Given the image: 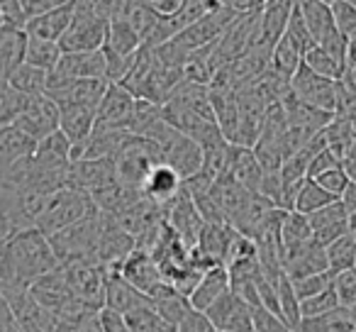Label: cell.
Wrapping results in <instances>:
<instances>
[{
  "mask_svg": "<svg viewBox=\"0 0 356 332\" xmlns=\"http://www.w3.org/2000/svg\"><path fill=\"white\" fill-rule=\"evenodd\" d=\"M332 288L339 298L341 308H351L356 303V269H344L332 276Z\"/></svg>",
  "mask_w": 356,
  "mask_h": 332,
  "instance_id": "44",
  "label": "cell"
},
{
  "mask_svg": "<svg viewBox=\"0 0 356 332\" xmlns=\"http://www.w3.org/2000/svg\"><path fill=\"white\" fill-rule=\"evenodd\" d=\"M108 84L110 81H105V79H76V81H66V84H61V86H54V88L47 90V95H49L59 108L61 105L98 108Z\"/></svg>",
  "mask_w": 356,
  "mask_h": 332,
  "instance_id": "16",
  "label": "cell"
},
{
  "mask_svg": "<svg viewBox=\"0 0 356 332\" xmlns=\"http://www.w3.org/2000/svg\"><path fill=\"white\" fill-rule=\"evenodd\" d=\"M296 3L298 0H264L259 10V42L273 47L281 40Z\"/></svg>",
  "mask_w": 356,
  "mask_h": 332,
  "instance_id": "22",
  "label": "cell"
},
{
  "mask_svg": "<svg viewBox=\"0 0 356 332\" xmlns=\"http://www.w3.org/2000/svg\"><path fill=\"white\" fill-rule=\"evenodd\" d=\"M291 93L298 100L312 105V108H320L325 113L334 115L337 110V81L325 79V76L315 74L307 64H302L296 69V74L291 76Z\"/></svg>",
  "mask_w": 356,
  "mask_h": 332,
  "instance_id": "6",
  "label": "cell"
},
{
  "mask_svg": "<svg viewBox=\"0 0 356 332\" xmlns=\"http://www.w3.org/2000/svg\"><path fill=\"white\" fill-rule=\"evenodd\" d=\"M161 115L178 132L195 139L200 144V149L225 142V134L220 132L218 122H215L210 90L205 84L184 79L178 84V88L168 95L166 103L161 105Z\"/></svg>",
  "mask_w": 356,
  "mask_h": 332,
  "instance_id": "1",
  "label": "cell"
},
{
  "mask_svg": "<svg viewBox=\"0 0 356 332\" xmlns=\"http://www.w3.org/2000/svg\"><path fill=\"white\" fill-rule=\"evenodd\" d=\"M95 210L98 208H95L93 198H90L88 193L64 186V189L54 191V193L47 198L44 210H42L40 220H37V230L44 232L47 237H51V235L59 232V230L83 220L86 215H93Z\"/></svg>",
  "mask_w": 356,
  "mask_h": 332,
  "instance_id": "4",
  "label": "cell"
},
{
  "mask_svg": "<svg viewBox=\"0 0 356 332\" xmlns=\"http://www.w3.org/2000/svg\"><path fill=\"white\" fill-rule=\"evenodd\" d=\"M149 303H152L154 310H156L159 315H161L163 320L173 327V330L178 327V322L184 320V317L193 310L188 296H184L181 291H176L171 283H161V286L149 296Z\"/></svg>",
  "mask_w": 356,
  "mask_h": 332,
  "instance_id": "27",
  "label": "cell"
},
{
  "mask_svg": "<svg viewBox=\"0 0 356 332\" xmlns=\"http://www.w3.org/2000/svg\"><path fill=\"white\" fill-rule=\"evenodd\" d=\"M322 3H332V0H322Z\"/></svg>",
  "mask_w": 356,
  "mask_h": 332,
  "instance_id": "62",
  "label": "cell"
},
{
  "mask_svg": "<svg viewBox=\"0 0 356 332\" xmlns=\"http://www.w3.org/2000/svg\"><path fill=\"white\" fill-rule=\"evenodd\" d=\"M252 332H291L278 313L264 306H252Z\"/></svg>",
  "mask_w": 356,
  "mask_h": 332,
  "instance_id": "46",
  "label": "cell"
},
{
  "mask_svg": "<svg viewBox=\"0 0 356 332\" xmlns=\"http://www.w3.org/2000/svg\"><path fill=\"white\" fill-rule=\"evenodd\" d=\"M124 322H127L129 332H176L156 310H154L152 303H144V306L124 313Z\"/></svg>",
  "mask_w": 356,
  "mask_h": 332,
  "instance_id": "38",
  "label": "cell"
},
{
  "mask_svg": "<svg viewBox=\"0 0 356 332\" xmlns=\"http://www.w3.org/2000/svg\"><path fill=\"white\" fill-rule=\"evenodd\" d=\"M327 254V267L330 271H344V269H351L356 264V239L351 232L341 235V237L332 239L325 247Z\"/></svg>",
  "mask_w": 356,
  "mask_h": 332,
  "instance_id": "39",
  "label": "cell"
},
{
  "mask_svg": "<svg viewBox=\"0 0 356 332\" xmlns=\"http://www.w3.org/2000/svg\"><path fill=\"white\" fill-rule=\"evenodd\" d=\"M330 8L337 30L344 37H356V6H351L346 0H332Z\"/></svg>",
  "mask_w": 356,
  "mask_h": 332,
  "instance_id": "47",
  "label": "cell"
},
{
  "mask_svg": "<svg viewBox=\"0 0 356 332\" xmlns=\"http://www.w3.org/2000/svg\"><path fill=\"white\" fill-rule=\"evenodd\" d=\"M108 37V20L90 13H81L74 8V17L66 32L61 35V52H95L105 45Z\"/></svg>",
  "mask_w": 356,
  "mask_h": 332,
  "instance_id": "9",
  "label": "cell"
},
{
  "mask_svg": "<svg viewBox=\"0 0 356 332\" xmlns=\"http://www.w3.org/2000/svg\"><path fill=\"white\" fill-rule=\"evenodd\" d=\"M229 291V274H227V267L225 264H218V267H210L208 271L200 276L198 286L193 288V293L188 296L191 306L195 310H208L220 296Z\"/></svg>",
  "mask_w": 356,
  "mask_h": 332,
  "instance_id": "26",
  "label": "cell"
},
{
  "mask_svg": "<svg viewBox=\"0 0 356 332\" xmlns=\"http://www.w3.org/2000/svg\"><path fill=\"white\" fill-rule=\"evenodd\" d=\"M281 269L291 281L302 276H310V274L327 271V254L325 247L315 239H307L296 247L281 249Z\"/></svg>",
  "mask_w": 356,
  "mask_h": 332,
  "instance_id": "12",
  "label": "cell"
},
{
  "mask_svg": "<svg viewBox=\"0 0 356 332\" xmlns=\"http://www.w3.org/2000/svg\"><path fill=\"white\" fill-rule=\"evenodd\" d=\"M354 332H356V330H354Z\"/></svg>",
  "mask_w": 356,
  "mask_h": 332,
  "instance_id": "64",
  "label": "cell"
},
{
  "mask_svg": "<svg viewBox=\"0 0 356 332\" xmlns=\"http://www.w3.org/2000/svg\"><path fill=\"white\" fill-rule=\"evenodd\" d=\"M59 267L51 242L37 228H25L10 235L0 249V283L30 288L44 274Z\"/></svg>",
  "mask_w": 356,
  "mask_h": 332,
  "instance_id": "2",
  "label": "cell"
},
{
  "mask_svg": "<svg viewBox=\"0 0 356 332\" xmlns=\"http://www.w3.org/2000/svg\"><path fill=\"white\" fill-rule=\"evenodd\" d=\"M144 303H149V296H144L139 288H134L129 281H124V278L120 276L118 269H105V303H103V308H110V310L124 315V313L134 310V308L144 306Z\"/></svg>",
  "mask_w": 356,
  "mask_h": 332,
  "instance_id": "21",
  "label": "cell"
},
{
  "mask_svg": "<svg viewBox=\"0 0 356 332\" xmlns=\"http://www.w3.org/2000/svg\"><path fill=\"white\" fill-rule=\"evenodd\" d=\"M227 176L234 179L239 186L247 191L257 193L264 179V169L259 164L257 154L252 147H242V144H229V159H227Z\"/></svg>",
  "mask_w": 356,
  "mask_h": 332,
  "instance_id": "19",
  "label": "cell"
},
{
  "mask_svg": "<svg viewBox=\"0 0 356 332\" xmlns=\"http://www.w3.org/2000/svg\"><path fill=\"white\" fill-rule=\"evenodd\" d=\"M276 293H278V310H281L283 322L288 325L291 332H298L302 315H300V298L296 296V288H293L291 278L286 274L276 278Z\"/></svg>",
  "mask_w": 356,
  "mask_h": 332,
  "instance_id": "34",
  "label": "cell"
},
{
  "mask_svg": "<svg viewBox=\"0 0 356 332\" xmlns=\"http://www.w3.org/2000/svg\"><path fill=\"white\" fill-rule=\"evenodd\" d=\"M298 8H300V15L305 20V27L312 40H315V45L325 42L327 37L337 32L330 3H322V0H298Z\"/></svg>",
  "mask_w": 356,
  "mask_h": 332,
  "instance_id": "29",
  "label": "cell"
},
{
  "mask_svg": "<svg viewBox=\"0 0 356 332\" xmlns=\"http://www.w3.org/2000/svg\"><path fill=\"white\" fill-rule=\"evenodd\" d=\"M302 64L310 66L315 74L325 76V79H332V81H339L341 76H344L346 66H341L337 59H332L330 54H327L322 47H310V49L305 52V56H302Z\"/></svg>",
  "mask_w": 356,
  "mask_h": 332,
  "instance_id": "41",
  "label": "cell"
},
{
  "mask_svg": "<svg viewBox=\"0 0 356 332\" xmlns=\"http://www.w3.org/2000/svg\"><path fill=\"white\" fill-rule=\"evenodd\" d=\"M176 332H220L203 310H191L184 320L178 322Z\"/></svg>",
  "mask_w": 356,
  "mask_h": 332,
  "instance_id": "49",
  "label": "cell"
},
{
  "mask_svg": "<svg viewBox=\"0 0 356 332\" xmlns=\"http://www.w3.org/2000/svg\"><path fill=\"white\" fill-rule=\"evenodd\" d=\"M332 276H334V271H320V274H310V276H302V278H296L293 283V288H296V296L300 298H310L315 296V293L325 291V288L332 286Z\"/></svg>",
  "mask_w": 356,
  "mask_h": 332,
  "instance_id": "45",
  "label": "cell"
},
{
  "mask_svg": "<svg viewBox=\"0 0 356 332\" xmlns=\"http://www.w3.org/2000/svg\"><path fill=\"white\" fill-rule=\"evenodd\" d=\"M35 144V139H30L25 132H20L15 125H3L0 127V171H6L17 159L32 154Z\"/></svg>",
  "mask_w": 356,
  "mask_h": 332,
  "instance_id": "30",
  "label": "cell"
},
{
  "mask_svg": "<svg viewBox=\"0 0 356 332\" xmlns=\"http://www.w3.org/2000/svg\"><path fill=\"white\" fill-rule=\"evenodd\" d=\"M208 90H210V103H213L215 122H218L220 132L225 134V139L234 144L239 129L237 88H229V86H208Z\"/></svg>",
  "mask_w": 356,
  "mask_h": 332,
  "instance_id": "20",
  "label": "cell"
},
{
  "mask_svg": "<svg viewBox=\"0 0 356 332\" xmlns=\"http://www.w3.org/2000/svg\"><path fill=\"white\" fill-rule=\"evenodd\" d=\"M349 313H351V317H354V322H356V303H354V306L349 308Z\"/></svg>",
  "mask_w": 356,
  "mask_h": 332,
  "instance_id": "60",
  "label": "cell"
},
{
  "mask_svg": "<svg viewBox=\"0 0 356 332\" xmlns=\"http://www.w3.org/2000/svg\"><path fill=\"white\" fill-rule=\"evenodd\" d=\"M220 332H252V306L234 291L220 296L213 306L205 310Z\"/></svg>",
  "mask_w": 356,
  "mask_h": 332,
  "instance_id": "15",
  "label": "cell"
},
{
  "mask_svg": "<svg viewBox=\"0 0 356 332\" xmlns=\"http://www.w3.org/2000/svg\"><path fill=\"white\" fill-rule=\"evenodd\" d=\"M139 191H142V198L166 208V205L184 191V179H181L178 171H173L168 164L161 161L149 171V176L144 179V184Z\"/></svg>",
  "mask_w": 356,
  "mask_h": 332,
  "instance_id": "18",
  "label": "cell"
},
{
  "mask_svg": "<svg viewBox=\"0 0 356 332\" xmlns=\"http://www.w3.org/2000/svg\"><path fill=\"white\" fill-rule=\"evenodd\" d=\"M71 17H74V3H66L54 10L40 13L35 17H27L25 22V35L27 37H40V40L59 42L61 35L66 32V27L71 25Z\"/></svg>",
  "mask_w": 356,
  "mask_h": 332,
  "instance_id": "23",
  "label": "cell"
},
{
  "mask_svg": "<svg viewBox=\"0 0 356 332\" xmlns=\"http://www.w3.org/2000/svg\"><path fill=\"white\" fill-rule=\"evenodd\" d=\"M15 125L20 132H25L30 139L40 142L42 137L51 134L54 129H59V105L49 98L47 93L30 95L22 108V113L15 118Z\"/></svg>",
  "mask_w": 356,
  "mask_h": 332,
  "instance_id": "11",
  "label": "cell"
},
{
  "mask_svg": "<svg viewBox=\"0 0 356 332\" xmlns=\"http://www.w3.org/2000/svg\"><path fill=\"white\" fill-rule=\"evenodd\" d=\"M100 230H103V213L95 210L93 215H86L83 220L51 235L49 242L59 264L76 262V259L95 262V247H98Z\"/></svg>",
  "mask_w": 356,
  "mask_h": 332,
  "instance_id": "5",
  "label": "cell"
},
{
  "mask_svg": "<svg viewBox=\"0 0 356 332\" xmlns=\"http://www.w3.org/2000/svg\"><path fill=\"white\" fill-rule=\"evenodd\" d=\"M134 98L124 86L108 84L98 108H95V127L93 129H118V132H129L134 118Z\"/></svg>",
  "mask_w": 356,
  "mask_h": 332,
  "instance_id": "8",
  "label": "cell"
},
{
  "mask_svg": "<svg viewBox=\"0 0 356 332\" xmlns=\"http://www.w3.org/2000/svg\"><path fill=\"white\" fill-rule=\"evenodd\" d=\"M334 308H339V298H337L334 288H325V291L315 293V296L310 298H302L300 301V315L302 317H317L322 315V313H330L334 310Z\"/></svg>",
  "mask_w": 356,
  "mask_h": 332,
  "instance_id": "42",
  "label": "cell"
},
{
  "mask_svg": "<svg viewBox=\"0 0 356 332\" xmlns=\"http://www.w3.org/2000/svg\"><path fill=\"white\" fill-rule=\"evenodd\" d=\"M332 200H337L334 196H330L325 189H320V186H317L312 179H305L300 184V189H298V193H296V203H293V210L310 215V213H315V210H320L322 205L332 203Z\"/></svg>",
  "mask_w": 356,
  "mask_h": 332,
  "instance_id": "40",
  "label": "cell"
},
{
  "mask_svg": "<svg viewBox=\"0 0 356 332\" xmlns=\"http://www.w3.org/2000/svg\"><path fill=\"white\" fill-rule=\"evenodd\" d=\"M220 6L232 10L234 15H249V13L261 10L264 0H220Z\"/></svg>",
  "mask_w": 356,
  "mask_h": 332,
  "instance_id": "53",
  "label": "cell"
},
{
  "mask_svg": "<svg viewBox=\"0 0 356 332\" xmlns=\"http://www.w3.org/2000/svg\"><path fill=\"white\" fill-rule=\"evenodd\" d=\"M61 47L59 42H49V40H40V37H27L25 42V59L27 64L37 66V69H44L49 74L56 66V61L61 59Z\"/></svg>",
  "mask_w": 356,
  "mask_h": 332,
  "instance_id": "33",
  "label": "cell"
},
{
  "mask_svg": "<svg viewBox=\"0 0 356 332\" xmlns=\"http://www.w3.org/2000/svg\"><path fill=\"white\" fill-rule=\"evenodd\" d=\"M354 269H356V264H354Z\"/></svg>",
  "mask_w": 356,
  "mask_h": 332,
  "instance_id": "63",
  "label": "cell"
},
{
  "mask_svg": "<svg viewBox=\"0 0 356 332\" xmlns=\"http://www.w3.org/2000/svg\"><path fill=\"white\" fill-rule=\"evenodd\" d=\"M95 127V108L86 105H61L59 108V129L71 142V149L81 147L90 137Z\"/></svg>",
  "mask_w": 356,
  "mask_h": 332,
  "instance_id": "25",
  "label": "cell"
},
{
  "mask_svg": "<svg viewBox=\"0 0 356 332\" xmlns=\"http://www.w3.org/2000/svg\"><path fill=\"white\" fill-rule=\"evenodd\" d=\"M98 317H100V327H103V332H129L127 322H124V315L110 310V308H100Z\"/></svg>",
  "mask_w": 356,
  "mask_h": 332,
  "instance_id": "51",
  "label": "cell"
},
{
  "mask_svg": "<svg viewBox=\"0 0 356 332\" xmlns=\"http://www.w3.org/2000/svg\"><path fill=\"white\" fill-rule=\"evenodd\" d=\"M100 310H93V313H86L81 320L74 322V332H103L100 327V317H98Z\"/></svg>",
  "mask_w": 356,
  "mask_h": 332,
  "instance_id": "54",
  "label": "cell"
},
{
  "mask_svg": "<svg viewBox=\"0 0 356 332\" xmlns=\"http://www.w3.org/2000/svg\"><path fill=\"white\" fill-rule=\"evenodd\" d=\"M349 232L354 235V239H356V215L354 218H349Z\"/></svg>",
  "mask_w": 356,
  "mask_h": 332,
  "instance_id": "59",
  "label": "cell"
},
{
  "mask_svg": "<svg viewBox=\"0 0 356 332\" xmlns=\"http://www.w3.org/2000/svg\"><path fill=\"white\" fill-rule=\"evenodd\" d=\"M356 66V37H349L346 42V69Z\"/></svg>",
  "mask_w": 356,
  "mask_h": 332,
  "instance_id": "57",
  "label": "cell"
},
{
  "mask_svg": "<svg viewBox=\"0 0 356 332\" xmlns=\"http://www.w3.org/2000/svg\"><path fill=\"white\" fill-rule=\"evenodd\" d=\"M312 181H315L320 189H325L330 196H334V198H341V193H344V191L349 189V184H351V179L346 176V171L341 169V166H334V169L322 171V174H317Z\"/></svg>",
  "mask_w": 356,
  "mask_h": 332,
  "instance_id": "48",
  "label": "cell"
},
{
  "mask_svg": "<svg viewBox=\"0 0 356 332\" xmlns=\"http://www.w3.org/2000/svg\"><path fill=\"white\" fill-rule=\"evenodd\" d=\"M0 15L10 22V27H17V30H22L27 22L22 0H0Z\"/></svg>",
  "mask_w": 356,
  "mask_h": 332,
  "instance_id": "50",
  "label": "cell"
},
{
  "mask_svg": "<svg viewBox=\"0 0 356 332\" xmlns=\"http://www.w3.org/2000/svg\"><path fill=\"white\" fill-rule=\"evenodd\" d=\"M108 49H113L115 54L122 56H134L137 49L142 47L139 35L122 20H108V37H105V45Z\"/></svg>",
  "mask_w": 356,
  "mask_h": 332,
  "instance_id": "35",
  "label": "cell"
},
{
  "mask_svg": "<svg viewBox=\"0 0 356 332\" xmlns=\"http://www.w3.org/2000/svg\"><path fill=\"white\" fill-rule=\"evenodd\" d=\"M307 220H310V228H312V239L320 242L322 247H327L332 239L349 232V213H346L344 203L339 198L322 205L315 213H310Z\"/></svg>",
  "mask_w": 356,
  "mask_h": 332,
  "instance_id": "17",
  "label": "cell"
},
{
  "mask_svg": "<svg viewBox=\"0 0 356 332\" xmlns=\"http://www.w3.org/2000/svg\"><path fill=\"white\" fill-rule=\"evenodd\" d=\"M232 232H234V228L227 223H205L193 252L210 264H225V254H227Z\"/></svg>",
  "mask_w": 356,
  "mask_h": 332,
  "instance_id": "28",
  "label": "cell"
},
{
  "mask_svg": "<svg viewBox=\"0 0 356 332\" xmlns=\"http://www.w3.org/2000/svg\"><path fill=\"white\" fill-rule=\"evenodd\" d=\"M113 181H118L113 159H76L66 171V186L83 191V193H93Z\"/></svg>",
  "mask_w": 356,
  "mask_h": 332,
  "instance_id": "13",
  "label": "cell"
},
{
  "mask_svg": "<svg viewBox=\"0 0 356 332\" xmlns=\"http://www.w3.org/2000/svg\"><path fill=\"white\" fill-rule=\"evenodd\" d=\"M283 35H286L288 40H291L293 45H296L298 49L302 52V56H305V52L310 49V47H315V40H312L310 32H307L305 20H302L298 3H296V8H293L291 17H288V25H286V32H283Z\"/></svg>",
  "mask_w": 356,
  "mask_h": 332,
  "instance_id": "43",
  "label": "cell"
},
{
  "mask_svg": "<svg viewBox=\"0 0 356 332\" xmlns=\"http://www.w3.org/2000/svg\"><path fill=\"white\" fill-rule=\"evenodd\" d=\"M32 159H35L40 166L49 171H69L71 164V142L64 137L61 129H54L51 134L42 137L40 142L32 149Z\"/></svg>",
  "mask_w": 356,
  "mask_h": 332,
  "instance_id": "24",
  "label": "cell"
},
{
  "mask_svg": "<svg viewBox=\"0 0 356 332\" xmlns=\"http://www.w3.org/2000/svg\"><path fill=\"white\" fill-rule=\"evenodd\" d=\"M356 322L351 317L349 308H334L330 313H322L317 317H302L298 332H354Z\"/></svg>",
  "mask_w": 356,
  "mask_h": 332,
  "instance_id": "31",
  "label": "cell"
},
{
  "mask_svg": "<svg viewBox=\"0 0 356 332\" xmlns=\"http://www.w3.org/2000/svg\"><path fill=\"white\" fill-rule=\"evenodd\" d=\"M6 86H8V81H6V79H3V76H0V90L6 88Z\"/></svg>",
  "mask_w": 356,
  "mask_h": 332,
  "instance_id": "61",
  "label": "cell"
},
{
  "mask_svg": "<svg viewBox=\"0 0 356 332\" xmlns=\"http://www.w3.org/2000/svg\"><path fill=\"white\" fill-rule=\"evenodd\" d=\"M76 79H105V54L95 52H64L56 66L47 76V90ZM108 81V79H105ZM44 90V93H47Z\"/></svg>",
  "mask_w": 356,
  "mask_h": 332,
  "instance_id": "7",
  "label": "cell"
},
{
  "mask_svg": "<svg viewBox=\"0 0 356 332\" xmlns=\"http://www.w3.org/2000/svg\"><path fill=\"white\" fill-rule=\"evenodd\" d=\"M163 218H166L168 228L178 235V239L186 244L188 249H195L200 239V232L205 228V218L200 215L195 200L191 198L188 191H181L171 203L163 208Z\"/></svg>",
  "mask_w": 356,
  "mask_h": 332,
  "instance_id": "10",
  "label": "cell"
},
{
  "mask_svg": "<svg viewBox=\"0 0 356 332\" xmlns=\"http://www.w3.org/2000/svg\"><path fill=\"white\" fill-rule=\"evenodd\" d=\"M113 161L115 176H118L120 184L139 191L144 179L149 176V171L156 164H161V149L156 147V142L142 137V134H127V139L120 147V152L113 157Z\"/></svg>",
  "mask_w": 356,
  "mask_h": 332,
  "instance_id": "3",
  "label": "cell"
},
{
  "mask_svg": "<svg viewBox=\"0 0 356 332\" xmlns=\"http://www.w3.org/2000/svg\"><path fill=\"white\" fill-rule=\"evenodd\" d=\"M47 76L49 74H47L44 69H37V66L22 61V64H17L15 69L10 71L8 86L22 95H40L47 90Z\"/></svg>",
  "mask_w": 356,
  "mask_h": 332,
  "instance_id": "32",
  "label": "cell"
},
{
  "mask_svg": "<svg viewBox=\"0 0 356 332\" xmlns=\"http://www.w3.org/2000/svg\"><path fill=\"white\" fill-rule=\"evenodd\" d=\"M341 169L346 171V176H349L351 181H356V137H354V142L346 147L344 157H341Z\"/></svg>",
  "mask_w": 356,
  "mask_h": 332,
  "instance_id": "55",
  "label": "cell"
},
{
  "mask_svg": "<svg viewBox=\"0 0 356 332\" xmlns=\"http://www.w3.org/2000/svg\"><path fill=\"white\" fill-rule=\"evenodd\" d=\"M302 61V52L298 49L296 45H293L291 40H288L286 35H281V40L273 45L271 49V71H276L278 76H283V79L291 81V76L296 74V69L300 66Z\"/></svg>",
  "mask_w": 356,
  "mask_h": 332,
  "instance_id": "37",
  "label": "cell"
},
{
  "mask_svg": "<svg viewBox=\"0 0 356 332\" xmlns=\"http://www.w3.org/2000/svg\"><path fill=\"white\" fill-rule=\"evenodd\" d=\"M113 269H118L120 276L132 283L134 288H139L144 296H152L161 283H166L161 278V271H159L152 252H147V249H142V247H134L132 252Z\"/></svg>",
  "mask_w": 356,
  "mask_h": 332,
  "instance_id": "14",
  "label": "cell"
},
{
  "mask_svg": "<svg viewBox=\"0 0 356 332\" xmlns=\"http://www.w3.org/2000/svg\"><path fill=\"white\" fill-rule=\"evenodd\" d=\"M66 3H74V0H22V8H25L27 17H35V15H40V13L66 6Z\"/></svg>",
  "mask_w": 356,
  "mask_h": 332,
  "instance_id": "52",
  "label": "cell"
},
{
  "mask_svg": "<svg viewBox=\"0 0 356 332\" xmlns=\"http://www.w3.org/2000/svg\"><path fill=\"white\" fill-rule=\"evenodd\" d=\"M344 79L349 81V84H351V86H354V88H356V66H349V69L344 71Z\"/></svg>",
  "mask_w": 356,
  "mask_h": 332,
  "instance_id": "58",
  "label": "cell"
},
{
  "mask_svg": "<svg viewBox=\"0 0 356 332\" xmlns=\"http://www.w3.org/2000/svg\"><path fill=\"white\" fill-rule=\"evenodd\" d=\"M147 6H152L159 15H171L178 6H181V0H144Z\"/></svg>",
  "mask_w": 356,
  "mask_h": 332,
  "instance_id": "56",
  "label": "cell"
},
{
  "mask_svg": "<svg viewBox=\"0 0 356 332\" xmlns=\"http://www.w3.org/2000/svg\"><path fill=\"white\" fill-rule=\"evenodd\" d=\"M281 247H296V244H302L307 239H312V228L310 220H307L305 213H298V210H286L281 218Z\"/></svg>",
  "mask_w": 356,
  "mask_h": 332,
  "instance_id": "36",
  "label": "cell"
}]
</instances>
